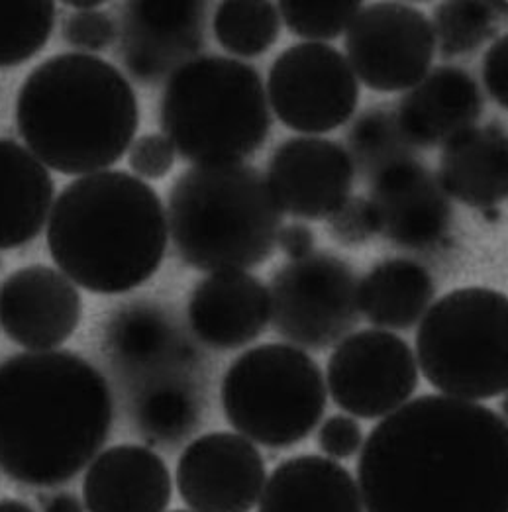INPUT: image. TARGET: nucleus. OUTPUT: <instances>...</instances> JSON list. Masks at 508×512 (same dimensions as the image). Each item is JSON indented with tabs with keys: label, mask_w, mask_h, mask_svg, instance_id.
I'll return each instance as SVG.
<instances>
[{
	"label": "nucleus",
	"mask_w": 508,
	"mask_h": 512,
	"mask_svg": "<svg viewBox=\"0 0 508 512\" xmlns=\"http://www.w3.org/2000/svg\"><path fill=\"white\" fill-rule=\"evenodd\" d=\"M357 477L363 512H508L507 422L479 403L422 395L369 432Z\"/></svg>",
	"instance_id": "f257e3e1"
},
{
	"label": "nucleus",
	"mask_w": 508,
	"mask_h": 512,
	"mask_svg": "<svg viewBox=\"0 0 508 512\" xmlns=\"http://www.w3.org/2000/svg\"><path fill=\"white\" fill-rule=\"evenodd\" d=\"M112 422L110 385L87 359L50 350L0 363V469L14 483H69L99 456Z\"/></svg>",
	"instance_id": "f03ea898"
},
{
	"label": "nucleus",
	"mask_w": 508,
	"mask_h": 512,
	"mask_svg": "<svg viewBox=\"0 0 508 512\" xmlns=\"http://www.w3.org/2000/svg\"><path fill=\"white\" fill-rule=\"evenodd\" d=\"M140 106L130 81L89 53H57L36 65L16 97L26 150L63 175L118 163L134 142Z\"/></svg>",
	"instance_id": "7ed1b4c3"
},
{
	"label": "nucleus",
	"mask_w": 508,
	"mask_h": 512,
	"mask_svg": "<svg viewBox=\"0 0 508 512\" xmlns=\"http://www.w3.org/2000/svg\"><path fill=\"white\" fill-rule=\"evenodd\" d=\"M48 248L59 271L97 295L128 293L159 269L167 214L152 187L126 171L71 181L53 201Z\"/></svg>",
	"instance_id": "20e7f679"
},
{
	"label": "nucleus",
	"mask_w": 508,
	"mask_h": 512,
	"mask_svg": "<svg viewBox=\"0 0 508 512\" xmlns=\"http://www.w3.org/2000/svg\"><path fill=\"white\" fill-rule=\"evenodd\" d=\"M165 214L177 254L210 273L263 263L283 228V210L267 179L246 163L187 169L169 191Z\"/></svg>",
	"instance_id": "39448f33"
},
{
	"label": "nucleus",
	"mask_w": 508,
	"mask_h": 512,
	"mask_svg": "<svg viewBox=\"0 0 508 512\" xmlns=\"http://www.w3.org/2000/svg\"><path fill=\"white\" fill-rule=\"evenodd\" d=\"M159 124L185 161L222 165L240 163L263 146L271 112L254 67L232 57L203 55L169 75Z\"/></svg>",
	"instance_id": "423d86ee"
},
{
	"label": "nucleus",
	"mask_w": 508,
	"mask_h": 512,
	"mask_svg": "<svg viewBox=\"0 0 508 512\" xmlns=\"http://www.w3.org/2000/svg\"><path fill=\"white\" fill-rule=\"evenodd\" d=\"M416 359L446 397L487 401L508 387V301L487 287H463L424 312Z\"/></svg>",
	"instance_id": "0eeeda50"
},
{
	"label": "nucleus",
	"mask_w": 508,
	"mask_h": 512,
	"mask_svg": "<svg viewBox=\"0 0 508 512\" xmlns=\"http://www.w3.org/2000/svg\"><path fill=\"white\" fill-rule=\"evenodd\" d=\"M318 363L289 344H263L236 359L220 387L226 420L246 440L267 448L303 442L326 410Z\"/></svg>",
	"instance_id": "6e6552de"
},
{
	"label": "nucleus",
	"mask_w": 508,
	"mask_h": 512,
	"mask_svg": "<svg viewBox=\"0 0 508 512\" xmlns=\"http://www.w3.org/2000/svg\"><path fill=\"white\" fill-rule=\"evenodd\" d=\"M269 318L285 340L312 350L342 342L359 320V285L340 257L308 254L275 271Z\"/></svg>",
	"instance_id": "1a4fd4ad"
},
{
	"label": "nucleus",
	"mask_w": 508,
	"mask_h": 512,
	"mask_svg": "<svg viewBox=\"0 0 508 512\" xmlns=\"http://www.w3.org/2000/svg\"><path fill=\"white\" fill-rule=\"evenodd\" d=\"M267 97L287 128L324 134L352 118L359 103V83L344 53L328 44L305 42L273 61Z\"/></svg>",
	"instance_id": "9d476101"
},
{
	"label": "nucleus",
	"mask_w": 508,
	"mask_h": 512,
	"mask_svg": "<svg viewBox=\"0 0 508 512\" xmlns=\"http://www.w3.org/2000/svg\"><path fill=\"white\" fill-rule=\"evenodd\" d=\"M348 63L365 87L397 93L416 87L430 71L436 40L430 20L405 2L363 4L346 30Z\"/></svg>",
	"instance_id": "9b49d317"
},
{
	"label": "nucleus",
	"mask_w": 508,
	"mask_h": 512,
	"mask_svg": "<svg viewBox=\"0 0 508 512\" xmlns=\"http://www.w3.org/2000/svg\"><path fill=\"white\" fill-rule=\"evenodd\" d=\"M418 387V365L407 342L387 330L344 338L328 359V391L340 409L383 418L401 409Z\"/></svg>",
	"instance_id": "f8f14e48"
},
{
	"label": "nucleus",
	"mask_w": 508,
	"mask_h": 512,
	"mask_svg": "<svg viewBox=\"0 0 508 512\" xmlns=\"http://www.w3.org/2000/svg\"><path fill=\"white\" fill-rule=\"evenodd\" d=\"M175 479L183 503L195 512H250L259 503L267 469L244 436L210 432L185 448Z\"/></svg>",
	"instance_id": "ddd939ff"
},
{
	"label": "nucleus",
	"mask_w": 508,
	"mask_h": 512,
	"mask_svg": "<svg viewBox=\"0 0 508 512\" xmlns=\"http://www.w3.org/2000/svg\"><path fill=\"white\" fill-rule=\"evenodd\" d=\"M81 316L79 289L50 265L20 267L0 285V330L28 352H50L65 344Z\"/></svg>",
	"instance_id": "4468645a"
},
{
	"label": "nucleus",
	"mask_w": 508,
	"mask_h": 512,
	"mask_svg": "<svg viewBox=\"0 0 508 512\" xmlns=\"http://www.w3.org/2000/svg\"><path fill=\"white\" fill-rule=\"evenodd\" d=\"M354 161L340 144L303 136L281 144L269 159L267 185L281 210L306 220L330 218L350 199Z\"/></svg>",
	"instance_id": "2eb2a0df"
},
{
	"label": "nucleus",
	"mask_w": 508,
	"mask_h": 512,
	"mask_svg": "<svg viewBox=\"0 0 508 512\" xmlns=\"http://www.w3.org/2000/svg\"><path fill=\"white\" fill-rule=\"evenodd\" d=\"M371 206L379 234L408 250H432L446 242L452 208L440 183L416 161L395 159L375 173Z\"/></svg>",
	"instance_id": "dca6fc26"
},
{
	"label": "nucleus",
	"mask_w": 508,
	"mask_h": 512,
	"mask_svg": "<svg viewBox=\"0 0 508 512\" xmlns=\"http://www.w3.org/2000/svg\"><path fill=\"white\" fill-rule=\"evenodd\" d=\"M203 2H128L122 14V59L142 83L159 81L201 48Z\"/></svg>",
	"instance_id": "f3484780"
},
{
	"label": "nucleus",
	"mask_w": 508,
	"mask_h": 512,
	"mask_svg": "<svg viewBox=\"0 0 508 512\" xmlns=\"http://www.w3.org/2000/svg\"><path fill=\"white\" fill-rule=\"evenodd\" d=\"M173 495L171 473L146 446L120 444L89 463L83 479L87 512H163Z\"/></svg>",
	"instance_id": "a211bd4d"
},
{
	"label": "nucleus",
	"mask_w": 508,
	"mask_h": 512,
	"mask_svg": "<svg viewBox=\"0 0 508 512\" xmlns=\"http://www.w3.org/2000/svg\"><path fill=\"white\" fill-rule=\"evenodd\" d=\"M269 322L267 287L246 271L212 273L189 301V324L206 346L236 350L263 334Z\"/></svg>",
	"instance_id": "6ab92c4d"
},
{
	"label": "nucleus",
	"mask_w": 508,
	"mask_h": 512,
	"mask_svg": "<svg viewBox=\"0 0 508 512\" xmlns=\"http://www.w3.org/2000/svg\"><path fill=\"white\" fill-rule=\"evenodd\" d=\"M483 108L475 79L459 67L432 69L401 101L397 124L407 144L434 148L473 128Z\"/></svg>",
	"instance_id": "aec40b11"
},
{
	"label": "nucleus",
	"mask_w": 508,
	"mask_h": 512,
	"mask_svg": "<svg viewBox=\"0 0 508 512\" xmlns=\"http://www.w3.org/2000/svg\"><path fill=\"white\" fill-rule=\"evenodd\" d=\"M440 187L473 208L499 206L508 195L507 132L499 124L473 126L454 136L440 155Z\"/></svg>",
	"instance_id": "412c9836"
},
{
	"label": "nucleus",
	"mask_w": 508,
	"mask_h": 512,
	"mask_svg": "<svg viewBox=\"0 0 508 512\" xmlns=\"http://www.w3.org/2000/svg\"><path fill=\"white\" fill-rule=\"evenodd\" d=\"M257 512H363L352 473L322 456H299L275 467Z\"/></svg>",
	"instance_id": "4be33fe9"
},
{
	"label": "nucleus",
	"mask_w": 508,
	"mask_h": 512,
	"mask_svg": "<svg viewBox=\"0 0 508 512\" xmlns=\"http://www.w3.org/2000/svg\"><path fill=\"white\" fill-rule=\"evenodd\" d=\"M50 169L14 140L0 138V250L36 240L50 218Z\"/></svg>",
	"instance_id": "5701e85b"
},
{
	"label": "nucleus",
	"mask_w": 508,
	"mask_h": 512,
	"mask_svg": "<svg viewBox=\"0 0 508 512\" xmlns=\"http://www.w3.org/2000/svg\"><path fill=\"white\" fill-rule=\"evenodd\" d=\"M432 299L434 281L430 273L410 259L377 263L359 285V310L379 328H412Z\"/></svg>",
	"instance_id": "b1692460"
},
{
	"label": "nucleus",
	"mask_w": 508,
	"mask_h": 512,
	"mask_svg": "<svg viewBox=\"0 0 508 512\" xmlns=\"http://www.w3.org/2000/svg\"><path fill=\"white\" fill-rule=\"evenodd\" d=\"M106 348L114 361L128 369H144L173 356H183L187 344L177 340L169 318L150 305L118 310L106 326Z\"/></svg>",
	"instance_id": "393cba45"
},
{
	"label": "nucleus",
	"mask_w": 508,
	"mask_h": 512,
	"mask_svg": "<svg viewBox=\"0 0 508 512\" xmlns=\"http://www.w3.org/2000/svg\"><path fill=\"white\" fill-rule=\"evenodd\" d=\"M281 16L275 2L226 0L214 14V36L226 52L257 57L279 38Z\"/></svg>",
	"instance_id": "a878e982"
},
{
	"label": "nucleus",
	"mask_w": 508,
	"mask_h": 512,
	"mask_svg": "<svg viewBox=\"0 0 508 512\" xmlns=\"http://www.w3.org/2000/svg\"><path fill=\"white\" fill-rule=\"evenodd\" d=\"M507 2H440L434 8V40L444 57L475 52L497 30Z\"/></svg>",
	"instance_id": "bb28decb"
},
{
	"label": "nucleus",
	"mask_w": 508,
	"mask_h": 512,
	"mask_svg": "<svg viewBox=\"0 0 508 512\" xmlns=\"http://www.w3.org/2000/svg\"><path fill=\"white\" fill-rule=\"evenodd\" d=\"M55 4L0 2V67H16L46 48L55 26Z\"/></svg>",
	"instance_id": "cd10ccee"
},
{
	"label": "nucleus",
	"mask_w": 508,
	"mask_h": 512,
	"mask_svg": "<svg viewBox=\"0 0 508 512\" xmlns=\"http://www.w3.org/2000/svg\"><path fill=\"white\" fill-rule=\"evenodd\" d=\"M363 2H303L285 0L277 4L279 16L287 28L305 40H334L342 36L354 22Z\"/></svg>",
	"instance_id": "c85d7f7f"
},
{
	"label": "nucleus",
	"mask_w": 508,
	"mask_h": 512,
	"mask_svg": "<svg viewBox=\"0 0 508 512\" xmlns=\"http://www.w3.org/2000/svg\"><path fill=\"white\" fill-rule=\"evenodd\" d=\"M401 142L405 140L397 116L381 108L365 112L350 132V146L357 163L361 169L375 173L387 163L401 159Z\"/></svg>",
	"instance_id": "c756f323"
},
{
	"label": "nucleus",
	"mask_w": 508,
	"mask_h": 512,
	"mask_svg": "<svg viewBox=\"0 0 508 512\" xmlns=\"http://www.w3.org/2000/svg\"><path fill=\"white\" fill-rule=\"evenodd\" d=\"M195 405L187 391L161 385L144 395L138 407V420L144 432L155 440H177L195 422Z\"/></svg>",
	"instance_id": "7c9ffc66"
},
{
	"label": "nucleus",
	"mask_w": 508,
	"mask_h": 512,
	"mask_svg": "<svg viewBox=\"0 0 508 512\" xmlns=\"http://www.w3.org/2000/svg\"><path fill=\"white\" fill-rule=\"evenodd\" d=\"M63 40L79 53L104 52L116 40V24L102 10L73 12L63 22Z\"/></svg>",
	"instance_id": "2f4dec72"
},
{
	"label": "nucleus",
	"mask_w": 508,
	"mask_h": 512,
	"mask_svg": "<svg viewBox=\"0 0 508 512\" xmlns=\"http://www.w3.org/2000/svg\"><path fill=\"white\" fill-rule=\"evenodd\" d=\"M334 240L344 246H361L379 234L373 206L365 199H348L328 218Z\"/></svg>",
	"instance_id": "473e14b6"
},
{
	"label": "nucleus",
	"mask_w": 508,
	"mask_h": 512,
	"mask_svg": "<svg viewBox=\"0 0 508 512\" xmlns=\"http://www.w3.org/2000/svg\"><path fill=\"white\" fill-rule=\"evenodd\" d=\"M128 163L138 179H161L175 165V150L171 142L161 134H146L140 136L130 152Z\"/></svg>",
	"instance_id": "72a5a7b5"
},
{
	"label": "nucleus",
	"mask_w": 508,
	"mask_h": 512,
	"mask_svg": "<svg viewBox=\"0 0 508 512\" xmlns=\"http://www.w3.org/2000/svg\"><path fill=\"white\" fill-rule=\"evenodd\" d=\"M361 444H363L361 426L354 418L344 416V414L330 416L318 432L320 450L334 460L352 458L359 452Z\"/></svg>",
	"instance_id": "f704fd0d"
},
{
	"label": "nucleus",
	"mask_w": 508,
	"mask_h": 512,
	"mask_svg": "<svg viewBox=\"0 0 508 512\" xmlns=\"http://www.w3.org/2000/svg\"><path fill=\"white\" fill-rule=\"evenodd\" d=\"M483 79L489 95L501 104L508 106V38L503 34L493 42L485 53L483 61Z\"/></svg>",
	"instance_id": "c9c22d12"
},
{
	"label": "nucleus",
	"mask_w": 508,
	"mask_h": 512,
	"mask_svg": "<svg viewBox=\"0 0 508 512\" xmlns=\"http://www.w3.org/2000/svg\"><path fill=\"white\" fill-rule=\"evenodd\" d=\"M277 244L281 246V250L293 259H301L308 254H312L314 248V234L312 230L305 224H289L285 228H281Z\"/></svg>",
	"instance_id": "e433bc0d"
},
{
	"label": "nucleus",
	"mask_w": 508,
	"mask_h": 512,
	"mask_svg": "<svg viewBox=\"0 0 508 512\" xmlns=\"http://www.w3.org/2000/svg\"><path fill=\"white\" fill-rule=\"evenodd\" d=\"M44 512H87L81 499L73 493H55L44 503Z\"/></svg>",
	"instance_id": "4c0bfd02"
},
{
	"label": "nucleus",
	"mask_w": 508,
	"mask_h": 512,
	"mask_svg": "<svg viewBox=\"0 0 508 512\" xmlns=\"http://www.w3.org/2000/svg\"><path fill=\"white\" fill-rule=\"evenodd\" d=\"M0 512H36L28 503L18 499H2L0 501Z\"/></svg>",
	"instance_id": "58836bf2"
},
{
	"label": "nucleus",
	"mask_w": 508,
	"mask_h": 512,
	"mask_svg": "<svg viewBox=\"0 0 508 512\" xmlns=\"http://www.w3.org/2000/svg\"><path fill=\"white\" fill-rule=\"evenodd\" d=\"M67 6L75 8V12H87V10H99L102 2L99 0H91V2H67Z\"/></svg>",
	"instance_id": "ea45409f"
},
{
	"label": "nucleus",
	"mask_w": 508,
	"mask_h": 512,
	"mask_svg": "<svg viewBox=\"0 0 508 512\" xmlns=\"http://www.w3.org/2000/svg\"><path fill=\"white\" fill-rule=\"evenodd\" d=\"M483 216H485L489 222H497V220L501 218V212H499L497 206H493V208H483Z\"/></svg>",
	"instance_id": "a19ab883"
},
{
	"label": "nucleus",
	"mask_w": 508,
	"mask_h": 512,
	"mask_svg": "<svg viewBox=\"0 0 508 512\" xmlns=\"http://www.w3.org/2000/svg\"><path fill=\"white\" fill-rule=\"evenodd\" d=\"M173 512H189V511H173Z\"/></svg>",
	"instance_id": "79ce46f5"
}]
</instances>
